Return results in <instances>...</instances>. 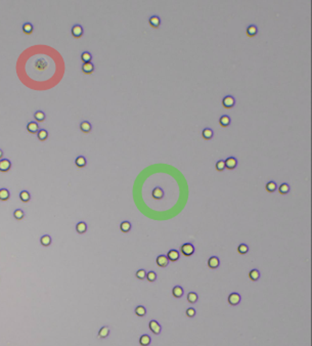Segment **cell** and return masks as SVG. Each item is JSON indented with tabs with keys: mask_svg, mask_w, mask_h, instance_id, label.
Listing matches in <instances>:
<instances>
[{
	"mask_svg": "<svg viewBox=\"0 0 312 346\" xmlns=\"http://www.w3.org/2000/svg\"><path fill=\"white\" fill-rule=\"evenodd\" d=\"M194 252H196V248L193 243H184L180 247V253L185 257H190Z\"/></svg>",
	"mask_w": 312,
	"mask_h": 346,
	"instance_id": "cell-1",
	"label": "cell"
},
{
	"mask_svg": "<svg viewBox=\"0 0 312 346\" xmlns=\"http://www.w3.org/2000/svg\"><path fill=\"white\" fill-rule=\"evenodd\" d=\"M227 301H228V304L231 305V306H236V305H239L241 301L240 294L237 293V292H232V293L229 294V296H228Z\"/></svg>",
	"mask_w": 312,
	"mask_h": 346,
	"instance_id": "cell-2",
	"label": "cell"
},
{
	"mask_svg": "<svg viewBox=\"0 0 312 346\" xmlns=\"http://www.w3.org/2000/svg\"><path fill=\"white\" fill-rule=\"evenodd\" d=\"M236 99H234L232 95L228 94V95H225L223 97L222 107H224V109H232V107L236 106Z\"/></svg>",
	"mask_w": 312,
	"mask_h": 346,
	"instance_id": "cell-3",
	"label": "cell"
},
{
	"mask_svg": "<svg viewBox=\"0 0 312 346\" xmlns=\"http://www.w3.org/2000/svg\"><path fill=\"white\" fill-rule=\"evenodd\" d=\"M224 162H225V169L228 170H234L237 167V164H239V161L233 156L226 158V160H224Z\"/></svg>",
	"mask_w": 312,
	"mask_h": 346,
	"instance_id": "cell-4",
	"label": "cell"
},
{
	"mask_svg": "<svg viewBox=\"0 0 312 346\" xmlns=\"http://www.w3.org/2000/svg\"><path fill=\"white\" fill-rule=\"evenodd\" d=\"M149 328H150V332L155 335H160L161 332H162V327H161V325L156 320H150V321Z\"/></svg>",
	"mask_w": 312,
	"mask_h": 346,
	"instance_id": "cell-5",
	"label": "cell"
},
{
	"mask_svg": "<svg viewBox=\"0 0 312 346\" xmlns=\"http://www.w3.org/2000/svg\"><path fill=\"white\" fill-rule=\"evenodd\" d=\"M169 262L170 261L168 260V258H167L166 255H164V254L158 255L157 258H156V263H157L158 266L161 267V268L167 267L169 265Z\"/></svg>",
	"mask_w": 312,
	"mask_h": 346,
	"instance_id": "cell-6",
	"label": "cell"
},
{
	"mask_svg": "<svg viewBox=\"0 0 312 346\" xmlns=\"http://www.w3.org/2000/svg\"><path fill=\"white\" fill-rule=\"evenodd\" d=\"M71 32H72V35H73L74 38L79 39V38H81V37L83 36V33H84V30H83V27H82L81 25L76 24V25H74V26L72 27Z\"/></svg>",
	"mask_w": 312,
	"mask_h": 346,
	"instance_id": "cell-7",
	"label": "cell"
},
{
	"mask_svg": "<svg viewBox=\"0 0 312 346\" xmlns=\"http://www.w3.org/2000/svg\"><path fill=\"white\" fill-rule=\"evenodd\" d=\"M167 258H168V260L170 262H176V261L179 260L180 258V252L176 249H171L168 251V253H167Z\"/></svg>",
	"mask_w": 312,
	"mask_h": 346,
	"instance_id": "cell-8",
	"label": "cell"
},
{
	"mask_svg": "<svg viewBox=\"0 0 312 346\" xmlns=\"http://www.w3.org/2000/svg\"><path fill=\"white\" fill-rule=\"evenodd\" d=\"M161 23H162V20H161V18L158 15H154L149 19V24L154 29H159Z\"/></svg>",
	"mask_w": 312,
	"mask_h": 346,
	"instance_id": "cell-9",
	"label": "cell"
},
{
	"mask_svg": "<svg viewBox=\"0 0 312 346\" xmlns=\"http://www.w3.org/2000/svg\"><path fill=\"white\" fill-rule=\"evenodd\" d=\"M152 197L155 200H162L165 197V191L161 186H156L152 191Z\"/></svg>",
	"mask_w": 312,
	"mask_h": 346,
	"instance_id": "cell-10",
	"label": "cell"
},
{
	"mask_svg": "<svg viewBox=\"0 0 312 346\" xmlns=\"http://www.w3.org/2000/svg\"><path fill=\"white\" fill-rule=\"evenodd\" d=\"M220 265V259L219 257L217 256H211L209 259H208V266L211 269H217Z\"/></svg>",
	"mask_w": 312,
	"mask_h": 346,
	"instance_id": "cell-11",
	"label": "cell"
},
{
	"mask_svg": "<svg viewBox=\"0 0 312 346\" xmlns=\"http://www.w3.org/2000/svg\"><path fill=\"white\" fill-rule=\"evenodd\" d=\"M11 162L8 159H1L0 160V172L5 173L11 170Z\"/></svg>",
	"mask_w": 312,
	"mask_h": 346,
	"instance_id": "cell-12",
	"label": "cell"
},
{
	"mask_svg": "<svg viewBox=\"0 0 312 346\" xmlns=\"http://www.w3.org/2000/svg\"><path fill=\"white\" fill-rule=\"evenodd\" d=\"M246 34L249 38H253L258 34V27L256 25H249L246 29Z\"/></svg>",
	"mask_w": 312,
	"mask_h": 346,
	"instance_id": "cell-13",
	"label": "cell"
},
{
	"mask_svg": "<svg viewBox=\"0 0 312 346\" xmlns=\"http://www.w3.org/2000/svg\"><path fill=\"white\" fill-rule=\"evenodd\" d=\"M202 137L205 140H211L214 137V131L213 129L209 128V127H206L202 130Z\"/></svg>",
	"mask_w": 312,
	"mask_h": 346,
	"instance_id": "cell-14",
	"label": "cell"
},
{
	"mask_svg": "<svg viewBox=\"0 0 312 346\" xmlns=\"http://www.w3.org/2000/svg\"><path fill=\"white\" fill-rule=\"evenodd\" d=\"M94 65L92 63H85L82 65V72L85 74V75H90L94 72Z\"/></svg>",
	"mask_w": 312,
	"mask_h": 346,
	"instance_id": "cell-15",
	"label": "cell"
},
{
	"mask_svg": "<svg viewBox=\"0 0 312 346\" xmlns=\"http://www.w3.org/2000/svg\"><path fill=\"white\" fill-rule=\"evenodd\" d=\"M183 294H184V290H183V288L181 287V286L177 285V286H174L173 287V289H172V295H173L174 298H177V299L182 298Z\"/></svg>",
	"mask_w": 312,
	"mask_h": 346,
	"instance_id": "cell-16",
	"label": "cell"
},
{
	"mask_svg": "<svg viewBox=\"0 0 312 346\" xmlns=\"http://www.w3.org/2000/svg\"><path fill=\"white\" fill-rule=\"evenodd\" d=\"M27 131L30 132V133H37L39 131V125L38 123L35 122V121H31V122H29L27 124Z\"/></svg>",
	"mask_w": 312,
	"mask_h": 346,
	"instance_id": "cell-17",
	"label": "cell"
},
{
	"mask_svg": "<svg viewBox=\"0 0 312 346\" xmlns=\"http://www.w3.org/2000/svg\"><path fill=\"white\" fill-rule=\"evenodd\" d=\"M231 124V119L228 115H222L219 118V125L223 128H226Z\"/></svg>",
	"mask_w": 312,
	"mask_h": 346,
	"instance_id": "cell-18",
	"label": "cell"
},
{
	"mask_svg": "<svg viewBox=\"0 0 312 346\" xmlns=\"http://www.w3.org/2000/svg\"><path fill=\"white\" fill-rule=\"evenodd\" d=\"M261 278V273L259 271V269H257V268H253V269L250 270L249 273V278L252 282H257L259 281V278Z\"/></svg>",
	"mask_w": 312,
	"mask_h": 346,
	"instance_id": "cell-19",
	"label": "cell"
},
{
	"mask_svg": "<svg viewBox=\"0 0 312 346\" xmlns=\"http://www.w3.org/2000/svg\"><path fill=\"white\" fill-rule=\"evenodd\" d=\"M131 228H132V224H131V222H130V221H128V220H124V221H122V222H121V224H120V230H121V231H122V233H124V234L129 233V231L131 230Z\"/></svg>",
	"mask_w": 312,
	"mask_h": 346,
	"instance_id": "cell-20",
	"label": "cell"
},
{
	"mask_svg": "<svg viewBox=\"0 0 312 346\" xmlns=\"http://www.w3.org/2000/svg\"><path fill=\"white\" fill-rule=\"evenodd\" d=\"M80 129H81L82 132L89 133V132H91V130H92V125L88 121H82V122L80 123Z\"/></svg>",
	"mask_w": 312,
	"mask_h": 346,
	"instance_id": "cell-21",
	"label": "cell"
},
{
	"mask_svg": "<svg viewBox=\"0 0 312 346\" xmlns=\"http://www.w3.org/2000/svg\"><path fill=\"white\" fill-rule=\"evenodd\" d=\"M265 190H266L267 193L272 194V193H274V191L277 190V183L274 180L268 181V182L266 183V186H265Z\"/></svg>",
	"mask_w": 312,
	"mask_h": 346,
	"instance_id": "cell-22",
	"label": "cell"
},
{
	"mask_svg": "<svg viewBox=\"0 0 312 346\" xmlns=\"http://www.w3.org/2000/svg\"><path fill=\"white\" fill-rule=\"evenodd\" d=\"M109 335H110V327L109 326H103L99 330L97 336H98L99 339H106V337H109Z\"/></svg>",
	"mask_w": 312,
	"mask_h": 346,
	"instance_id": "cell-23",
	"label": "cell"
},
{
	"mask_svg": "<svg viewBox=\"0 0 312 346\" xmlns=\"http://www.w3.org/2000/svg\"><path fill=\"white\" fill-rule=\"evenodd\" d=\"M291 191V186L290 184L287 182H283L278 186V193L280 195H288Z\"/></svg>",
	"mask_w": 312,
	"mask_h": 346,
	"instance_id": "cell-24",
	"label": "cell"
},
{
	"mask_svg": "<svg viewBox=\"0 0 312 346\" xmlns=\"http://www.w3.org/2000/svg\"><path fill=\"white\" fill-rule=\"evenodd\" d=\"M9 198H11V193L7 189H5V187L0 189V201L5 202V201L9 200Z\"/></svg>",
	"mask_w": 312,
	"mask_h": 346,
	"instance_id": "cell-25",
	"label": "cell"
},
{
	"mask_svg": "<svg viewBox=\"0 0 312 346\" xmlns=\"http://www.w3.org/2000/svg\"><path fill=\"white\" fill-rule=\"evenodd\" d=\"M76 230L77 233L82 234H85L86 230H87V224L84 221H79L78 223L76 224Z\"/></svg>",
	"mask_w": 312,
	"mask_h": 346,
	"instance_id": "cell-26",
	"label": "cell"
},
{
	"mask_svg": "<svg viewBox=\"0 0 312 346\" xmlns=\"http://www.w3.org/2000/svg\"><path fill=\"white\" fill-rule=\"evenodd\" d=\"M150 342H152V338H150V336L149 334H143L140 336L139 338V344L142 345V346H145V345H150Z\"/></svg>",
	"mask_w": 312,
	"mask_h": 346,
	"instance_id": "cell-27",
	"label": "cell"
},
{
	"mask_svg": "<svg viewBox=\"0 0 312 346\" xmlns=\"http://www.w3.org/2000/svg\"><path fill=\"white\" fill-rule=\"evenodd\" d=\"M75 164L78 168H84L87 164V160L84 156H78L75 160Z\"/></svg>",
	"mask_w": 312,
	"mask_h": 346,
	"instance_id": "cell-28",
	"label": "cell"
},
{
	"mask_svg": "<svg viewBox=\"0 0 312 346\" xmlns=\"http://www.w3.org/2000/svg\"><path fill=\"white\" fill-rule=\"evenodd\" d=\"M134 312H135V314L137 315V317L143 318V317H145V314H146V308L144 307L143 305H137V306L135 307Z\"/></svg>",
	"mask_w": 312,
	"mask_h": 346,
	"instance_id": "cell-29",
	"label": "cell"
},
{
	"mask_svg": "<svg viewBox=\"0 0 312 346\" xmlns=\"http://www.w3.org/2000/svg\"><path fill=\"white\" fill-rule=\"evenodd\" d=\"M186 299L190 304H194L199 300V295H197V293H196V292H189V293L187 294Z\"/></svg>",
	"mask_w": 312,
	"mask_h": 346,
	"instance_id": "cell-30",
	"label": "cell"
},
{
	"mask_svg": "<svg viewBox=\"0 0 312 346\" xmlns=\"http://www.w3.org/2000/svg\"><path fill=\"white\" fill-rule=\"evenodd\" d=\"M20 199H21L22 202L24 203H28L30 200H31V195L28 191H22L20 193Z\"/></svg>",
	"mask_w": 312,
	"mask_h": 346,
	"instance_id": "cell-31",
	"label": "cell"
},
{
	"mask_svg": "<svg viewBox=\"0 0 312 346\" xmlns=\"http://www.w3.org/2000/svg\"><path fill=\"white\" fill-rule=\"evenodd\" d=\"M34 31V26H33L31 23H25L23 25V32L27 35H30L31 33Z\"/></svg>",
	"mask_w": 312,
	"mask_h": 346,
	"instance_id": "cell-32",
	"label": "cell"
},
{
	"mask_svg": "<svg viewBox=\"0 0 312 346\" xmlns=\"http://www.w3.org/2000/svg\"><path fill=\"white\" fill-rule=\"evenodd\" d=\"M37 137H38L39 140H41V142H44L48 138V132L47 130L45 129H40L38 132H37Z\"/></svg>",
	"mask_w": 312,
	"mask_h": 346,
	"instance_id": "cell-33",
	"label": "cell"
},
{
	"mask_svg": "<svg viewBox=\"0 0 312 346\" xmlns=\"http://www.w3.org/2000/svg\"><path fill=\"white\" fill-rule=\"evenodd\" d=\"M51 241H52L51 237H50L49 234H44V236H42L41 239H40V243H41L42 246L47 247L51 244Z\"/></svg>",
	"mask_w": 312,
	"mask_h": 346,
	"instance_id": "cell-34",
	"label": "cell"
},
{
	"mask_svg": "<svg viewBox=\"0 0 312 346\" xmlns=\"http://www.w3.org/2000/svg\"><path fill=\"white\" fill-rule=\"evenodd\" d=\"M92 59V55L89 51H83L81 53V60L83 63H91Z\"/></svg>",
	"mask_w": 312,
	"mask_h": 346,
	"instance_id": "cell-35",
	"label": "cell"
},
{
	"mask_svg": "<svg viewBox=\"0 0 312 346\" xmlns=\"http://www.w3.org/2000/svg\"><path fill=\"white\" fill-rule=\"evenodd\" d=\"M249 246H248L247 244H240L239 247H237V253L240 254V255H245L247 254L248 252H249Z\"/></svg>",
	"mask_w": 312,
	"mask_h": 346,
	"instance_id": "cell-36",
	"label": "cell"
},
{
	"mask_svg": "<svg viewBox=\"0 0 312 346\" xmlns=\"http://www.w3.org/2000/svg\"><path fill=\"white\" fill-rule=\"evenodd\" d=\"M145 278L150 282V283H154V282L157 281L158 275L154 270H150L149 273H146V278Z\"/></svg>",
	"mask_w": 312,
	"mask_h": 346,
	"instance_id": "cell-37",
	"label": "cell"
},
{
	"mask_svg": "<svg viewBox=\"0 0 312 346\" xmlns=\"http://www.w3.org/2000/svg\"><path fill=\"white\" fill-rule=\"evenodd\" d=\"M34 118H35L36 121H38V122H43V121L45 120L46 116H45L44 112H42V111H37V112H35V114H34Z\"/></svg>",
	"mask_w": 312,
	"mask_h": 346,
	"instance_id": "cell-38",
	"label": "cell"
},
{
	"mask_svg": "<svg viewBox=\"0 0 312 346\" xmlns=\"http://www.w3.org/2000/svg\"><path fill=\"white\" fill-rule=\"evenodd\" d=\"M13 217L15 218L16 220H22L24 219L25 217V212L22 209H16L13 211Z\"/></svg>",
	"mask_w": 312,
	"mask_h": 346,
	"instance_id": "cell-39",
	"label": "cell"
},
{
	"mask_svg": "<svg viewBox=\"0 0 312 346\" xmlns=\"http://www.w3.org/2000/svg\"><path fill=\"white\" fill-rule=\"evenodd\" d=\"M135 277L138 278L139 281H144V280H145V278H146V270L143 269V268H141V269H138V270L136 271Z\"/></svg>",
	"mask_w": 312,
	"mask_h": 346,
	"instance_id": "cell-40",
	"label": "cell"
},
{
	"mask_svg": "<svg viewBox=\"0 0 312 346\" xmlns=\"http://www.w3.org/2000/svg\"><path fill=\"white\" fill-rule=\"evenodd\" d=\"M216 170L219 171V172H222V171L225 170V162H224V160H218L216 162Z\"/></svg>",
	"mask_w": 312,
	"mask_h": 346,
	"instance_id": "cell-41",
	"label": "cell"
},
{
	"mask_svg": "<svg viewBox=\"0 0 312 346\" xmlns=\"http://www.w3.org/2000/svg\"><path fill=\"white\" fill-rule=\"evenodd\" d=\"M196 314H197V310L194 309L193 307H188L185 310V315L189 318H193L194 317H196Z\"/></svg>",
	"mask_w": 312,
	"mask_h": 346,
	"instance_id": "cell-42",
	"label": "cell"
},
{
	"mask_svg": "<svg viewBox=\"0 0 312 346\" xmlns=\"http://www.w3.org/2000/svg\"><path fill=\"white\" fill-rule=\"evenodd\" d=\"M2 157H3V152H2V150H0V160L2 159Z\"/></svg>",
	"mask_w": 312,
	"mask_h": 346,
	"instance_id": "cell-43",
	"label": "cell"
}]
</instances>
